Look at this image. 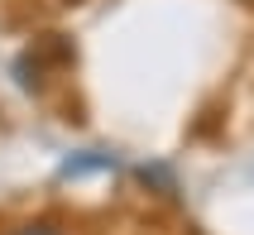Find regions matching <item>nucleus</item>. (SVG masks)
I'll use <instances>...</instances> for the list:
<instances>
[{
  "instance_id": "f257e3e1",
  "label": "nucleus",
  "mask_w": 254,
  "mask_h": 235,
  "mask_svg": "<svg viewBox=\"0 0 254 235\" xmlns=\"http://www.w3.org/2000/svg\"><path fill=\"white\" fill-rule=\"evenodd\" d=\"M91 173H115V154H101V149H86V154H72L63 158L58 178L72 182V178H91Z\"/></svg>"
},
{
  "instance_id": "f03ea898",
  "label": "nucleus",
  "mask_w": 254,
  "mask_h": 235,
  "mask_svg": "<svg viewBox=\"0 0 254 235\" xmlns=\"http://www.w3.org/2000/svg\"><path fill=\"white\" fill-rule=\"evenodd\" d=\"M10 235H67L63 226H53V221H29V226H14Z\"/></svg>"
}]
</instances>
